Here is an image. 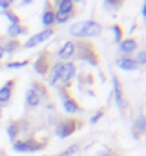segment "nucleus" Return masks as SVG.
<instances>
[{"mask_svg":"<svg viewBox=\"0 0 146 156\" xmlns=\"http://www.w3.org/2000/svg\"><path fill=\"white\" fill-rule=\"evenodd\" d=\"M103 31V26H101L98 21L95 19H88V21H79V23L72 24L69 28V34L72 38H78V40H91V38H98Z\"/></svg>","mask_w":146,"mask_h":156,"instance_id":"f257e3e1","label":"nucleus"},{"mask_svg":"<svg viewBox=\"0 0 146 156\" xmlns=\"http://www.w3.org/2000/svg\"><path fill=\"white\" fill-rule=\"evenodd\" d=\"M74 58L79 60V62H86L91 67H98L100 65V51H98V48L93 41L79 40V41H76Z\"/></svg>","mask_w":146,"mask_h":156,"instance_id":"f03ea898","label":"nucleus"},{"mask_svg":"<svg viewBox=\"0 0 146 156\" xmlns=\"http://www.w3.org/2000/svg\"><path fill=\"white\" fill-rule=\"evenodd\" d=\"M48 87L45 86L43 83H35L29 86V89L26 91V96H24V106L26 110H35L43 103V101H48Z\"/></svg>","mask_w":146,"mask_h":156,"instance_id":"7ed1b4c3","label":"nucleus"},{"mask_svg":"<svg viewBox=\"0 0 146 156\" xmlns=\"http://www.w3.org/2000/svg\"><path fill=\"white\" fill-rule=\"evenodd\" d=\"M84 125L81 119H76V117H65V119H59L57 120V124H55V129H53V134L55 137L59 139H67L71 137L76 130Z\"/></svg>","mask_w":146,"mask_h":156,"instance_id":"20e7f679","label":"nucleus"},{"mask_svg":"<svg viewBox=\"0 0 146 156\" xmlns=\"http://www.w3.org/2000/svg\"><path fill=\"white\" fill-rule=\"evenodd\" d=\"M57 91L60 94V101H62V110L69 115V117H74V115L82 113V106L76 98L69 93V89H62V87H57Z\"/></svg>","mask_w":146,"mask_h":156,"instance_id":"39448f33","label":"nucleus"},{"mask_svg":"<svg viewBox=\"0 0 146 156\" xmlns=\"http://www.w3.org/2000/svg\"><path fill=\"white\" fill-rule=\"evenodd\" d=\"M46 146V142H40L36 137H27V139H16L12 142V149L16 153H35L41 151Z\"/></svg>","mask_w":146,"mask_h":156,"instance_id":"423d86ee","label":"nucleus"},{"mask_svg":"<svg viewBox=\"0 0 146 156\" xmlns=\"http://www.w3.org/2000/svg\"><path fill=\"white\" fill-rule=\"evenodd\" d=\"M112 86H114V100H115V105L119 108V112L122 115H126L129 108V101L127 98L124 96V89H122V83L117 74H112Z\"/></svg>","mask_w":146,"mask_h":156,"instance_id":"0eeeda50","label":"nucleus"},{"mask_svg":"<svg viewBox=\"0 0 146 156\" xmlns=\"http://www.w3.org/2000/svg\"><path fill=\"white\" fill-rule=\"evenodd\" d=\"M52 64H53V60H52V51L50 50H43L40 55L36 57L35 60V64H33V70L41 76V77H46V74L50 70Z\"/></svg>","mask_w":146,"mask_h":156,"instance_id":"6e6552de","label":"nucleus"},{"mask_svg":"<svg viewBox=\"0 0 146 156\" xmlns=\"http://www.w3.org/2000/svg\"><path fill=\"white\" fill-rule=\"evenodd\" d=\"M76 72H78V67H76V64H74L72 60H71V62H65V64H64V70H62V77H60L59 86H57V87L69 89L71 84H72V79H74V76H76Z\"/></svg>","mask_w":146,"mask_h":156,"instance_id":"1a4fd4ad","label":"nucleus"},{"mask_svg":"<svg viewBox=\"0 0 146 156\" xmlns=\"http://www.w3.org/2000/svg\"><path fill=\"white\" fill-rule=\"evenodd\" d=\"M53 34H55V29H53V28H45L43 31L36 33V34H33V36L23 45V48H35V46L41 45V43L48 41V40L53 36Z\"/></svg>","mask_w":146,"mask_h":156,"instance_id":"9d476101","label":"nucleus"},{"mask_svg":"<svg viewBox=\"0 0 146 156\" xmlns=\"http://www.w3.org/2000/svg\"><path fill=\"white\" fill-rule=\"evenodd\" d=\"M64 64L65 62H59V60H55L53 64H52L50 70H48V74H46V83L45 86H52V87H57L59 86V81L60 77H62V70H64Z\"/></svg>","mask_w":146,"mask_h":156,"instance_id":"9b49d317","label":"nucleus"},{"mask_svg":"<svg viewBox=\"0 0 146 156\" xmlns=\"http://www.w3.org/2000/svg\"><path fill=\"white\" fill-rule=\"evenodd\" d=\"M74 51H76V41L74 40H67L64 45L57 50V60L59 62H71V58H74Z\"/></svg>","mask_w":146,"mask_h":156,"instance_id":"f8f14e48","label":"nucleus"},{"mask_svg":"<svg viewBox=\"0 0 146 156\" xmlns=\"http://www.w3.org/2000/svg\"><path fill=\"white\" fill-rule=\"evenodd\" d=\"M16 79H9L4 86H0V106H5L9 105L12 101V96H14V89H16Z\"/></svg>","mask_w":146,"mask_h":156,"instance_id":"ddd939ff","label":"nucleus"},{"mask_svg":"<svg viewBox=\"0 0 146 156\" xmlns=\"http://www.w3.org/2000/svg\"><path fill=\"white\" fill-rule=\"evenodd\" d=\"M137 45H139V41L136 38H126V40H122L117 45V50H119V53L122 57H131L137 50Z\"/></svg>","mask_w":146,"mask_h":156,"instance_id":"4468645a","label":"nucleus"},{"mask_svg":"<svg viewBox=\"0 0 146 156\" xmlns=\"http://www.w3.org/2000/svg\"><path fill=\"white\" fill-rule=\"evenodd\" d=\"M41 24L45 28H53L55 24V9L52 2H45L43 5V12H41Z\"/></svg>","mask_w":146,"mask_h":156,"instance_id":"2eb2a0df","label":"nucleus"},{"mask_svg":"<svg viewBox=\"0 0 146 156\" xmlns=\"http://www.w3.org/2000/svg\"><path fill=\"white\" fill-rule=\"evenodd\" d=\"M26 130V125H24V120H12L10 124H7V137L10 141H16V139L21 136V132Z\"/></svg>","mask_w":146,"mask_h":156,"instance_id":"dca6fc26","label":"nucleus"},{"mask_svg":"<svg viewBox=\"0 0 146 156\" xmlns=\"http://www.w3.org/2000/svg\"><path fill=\"white\" fill-rule=\"evenodd\" d=\"M133 137L134 139H139L143 136V134L146 132V117L143 112H139L136 117V120H134V124H133Z\"/></svg>","mask_w":146,"mask_h":156,"instance_id":"f3484780","label":"nucleus"},{"mask_svg":"<svg viewBox=\"0 0 146 156\" xmlns=\"http://www.w3.org/2000/svg\"><path fill=\"white\" fill-rule=\"evenodd\" d=\"M5 33H7V38H9V40H17L19 36L27 34V33H29V28L24 26V24H9Z\"/></svg>","mask_w":146,"mask_h":156,"instance_id":"a211bd4d","label":"nucleus"},{"mask_svg":"<svg viewBox=\"0 0 146 156\" xmlns=\"http://www.w3.org/2000/svg\"><path fill=\"white\" fill-rule=\"evenodd\" d=\"M53 9L57 12H62V14H76V5H74L72 0H55Z\"/></svg>","mask_w":146,"mask_h":156,"instance_id":"6ab92c4d","label":"nucleus"},{"mask_svg":"<svg viewBox=\"0 0 146 156\" xmlns=\"http://www.w3.org/2000/svg\"><path fill=\"white\" fill-rule=\"evenodd\" d=\"M115 65L119 67V69L122 70H137L139 67L136 65V62H134L133 57H122L119 55L117 58H115Z\"/></svg>","mask_w":146,"mask_h":156,"instance_id":"aec40b11","label":"nucleus"},{"mask_svg":"<svg viewBox=\"0 0 146 156\" xmlns=\"http://www.w3.org/2000/svg\"><path fill=\"white\" fill-rule=\"evenodd\" d=\"M2 46H4L5 55H14L17 50H21V48H23L21 41H17V40H9V41H5Z\"/></svg>","mask_w":146,"mask_h":156,"instance_id":"412c9836","label":"nucleus"},{"mask_svg":"<svg viewBox=\"0 0 146 156\" xmlns=\"http://www.w3.org/2000/svg\"><path fill=\"white\" fill-rule=\"evenodd\" d=\"M0 14L9 21V24H21V16L16 14L14 10H4V12H0Z\"/></svg>","mask_w":146,"mask_h":156,"instance_id":"4be33fe9","label":"nucleus"},{"mask_svg":"<svg viewBox=\"0 0 146 156\" xmlns=\"http://www.w3.org/2000/svg\"><path fill=\"white\" fill-rule=\"evenodd\" d=\"M110 29H112V33H114V43H117V45H119V43L124 40L122 26H120V24H114V26H112Z\"/></svg>","mask_w":146,"mask_h":156,"instance_id":"5701e85b","label":"nucleus"},{"mask_svg":"<svg viewBox=\"0 0 146 156\" xmlns=\"http://www.w3.org/2000/svg\"><path fill=\"white\" fill-rule=\"evenodd\" d=\"M81 151V144H71V146H67L62 153H59L57 156H74L78 154V153Z\"/></svg>","mask_w":146,"mask_h":156,"instance_id":"b1692460","label":"nucleus"},{"mask_svg":"<svg viewBox=\"0 0 146 156\" xmlns=\"http://www.w3.org/2000/svg\"><path fill=\"white\" fill-rule=\"evenodd\" d=\"M76 14H62V12H57L55 10V24H65L69 19H72Z\"/></svg>","mask_w":146,"mask_h":156,"instance_id":"393cba45","label":"nucleus"},{"mask_svg":"<svg viewBox=\"0 0 146 156\" xmlns=\"http://www.w3.org/2000/svg\"><path fill=\"white\" fill-rule=\"evenodd\" d=\"M29 64V60H16V62H7L5 69H23Z\"/></svg>","mask_w":146,"mask_h":156,"instance_id":"a878e982","label":"nucleus"},{"mask_svg":"<svg viewBox=\"0 0 146 156\" xmlns=\"http://www.w3.org/2000/svg\"><path fill=\"white\" fill-rule=\"evenodd\" d=\"M133 58H134V62H136L137 67H143V65L146 64V51L144 50H139L136 53V57H133Z\"/></svg>","mask_w":146,"mask_h":156,"instance_id":"bb28decb","label":"nucleus"},{"mask_svg":"<svg viewBox=\"0 0 146 156\" xmlns=\"http://www.w3.org/2000/svg\"><path fill=\"white\" fill-rule=\"evenodd\" d=\"M103 115H105V110H103V108H100L98 112H95V113H93L91 117H89V125L98 124V120H100L101 117H103Z\"/></svg>","mask_w":146,"mask_h":156,"instance_id":"cd10ccee","label":"nucleus"},{"mask_svg":"<svg viewBox=\"0 0 146 156\" xmlns=\"http://www.w3.org/2000/svg\"><path fill=\"white\" fill-rule=\"evenodd\" d=\"M103 7L105 9H110V10H119L122 7V2H112V0H105L103 2Z\"/></svg>","mask_w":146,"mask_h":156,"instance_id":"c85d7f7f","label":"nucleus"},{"mask_svg":"<svg viewBox=\"0 0 146 156\" xmlns=\"http://www.w3.org/2000/svg\"><path fill=\"white\" fill-rule=\"evenodd\" d=\"M12 0H0V9H2V12L4 10H10V7H12Z\"/></svg>","mask_w":146,"mask_h":156,"instance_id":"c756f323","label":"nucleus"},{"mask_svg":"<svg viewBox=\"0 0 146 156\" xmlns=\"http://www.w3.org/2000/svg\"><path fill=\"white\" fill-rule=\"evenodd\" d=\"M98 156H119V154H117L115 151H100Z\"/></svg>","mask_w":146,"mask_h":156,"instance_id":"7c9ffc66","label":"nucleus"},{"mask_svg":"<svg viewBox=\"0 0 146 156\" xmlns=\"http://www.w3.org/2000/svg\"><path fill=\"white\" fill-rule=\"evenodd\" d=\"M141 16H143V17L146 19V2H144V4H143V7H141Z\"/></svg>","mask_w":146,"mask_h":156,"instance_id":"2f4dec72","label":"nucleus"},{"mask_svg":"<svg viewBox=\"0 0 146 156\" xmlns=\"http://www.w3.org/2000/svg\"><path fill=\"white\" fill-rule=\"evenodd\" d=\"M5 57V51H4V46H2V43H0V60Z\"/></svg>","mask_w":146,"mask_h":156,"instance_id":"473e14b6","label":"nucleus"},{"mask_svg":"<svg viewBox=\"0 0 146 156\" xmlns=\"http://www.w3.org/2000/svg\"><path fill=\"white\" fill-rule=\"evenodd\" d=\"M31 4V0H24V2H21V5H29Z\"/></svg>","mask_w":146,"mask_h":156,"instance_id":"72a5a7b5","label":"nucleus"},{"mask_svg":"<svg viewBox=\"0 0 146 156\" xmlns=\"http://www.w3.org/2000/svg\"><path fill=\"white\" fill-rule=\"evenodd\" d=\"M0 119H2V106H0Z\"/></svg>","mask_w":146,"mask_h":156,"instance_id":"f704fd0d","label":"nucleus"},{"mask_svg":"<svg viewBox=\"0 0 146 156\" xmlns=\"http://www.w3.org/2000/svg\"><path fill=\"white\" fill-rule=\"evenodd\" d=\"M45 156H52V154H45Z\"/></svg>","mask_w":146,"mask_h":156,"instance_id":"c9c22d12","label":"nucleus"}]
</instances>
